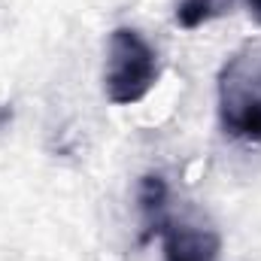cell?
Masks as SVG:
<instances>
[{"mask_svg": "<svg viewBox=\"0 0 261 261\" xmlns=\"http://www.w3.org/2000/svg\"><path fill=\"white\" fill-rule=\"evenodd\" d=\"M158 237H161L164 261H219L222 255L219 234L195 222H176L167 216Z\"/></svg>", "mask_w": 261, "mask_h": 261, "instance_id": "3957f363", "label": "cell"}, {"mask_svg": "<svg viewBox=\"0 0 261 261\" xmlns=\"http://www.w3.org/2000/svg\"><path fill=\"white\" fill-rule=\"evenodd\" d=\"M231 6V0H179L176 3V21L186 31H195L200 24L213 21L216 15H222Z\"/></svg>", "mask_w": 261, "mask_h": 261, "instance_id": "5b68a950", "label": "cell"}, {"mask_svg": "<svg viewBox=\"0 0 261 261\" xmlns=\"http://www.w3.org/2000/svg\"><path fill=\"white\" fill-rule=\"evenodd\" d=\"M246 6H249L252 18H255V21H261V0H246Z\"/></svg>", "mask_w": 261, "mask_h": 261, "instance_id": "8992f818", "label": "cell"}, {"mask_svg": "<svg viewBox=\"0 0 261 261\" xmlns=\"http://www.w3.org/2000/svg\"><path fill=\"white\" fill-rule=\"evenodd\" d=\"M158 82V55L134 28H116L107 46L103 91L113 103H140Z\"/></svg>", "mask_w": 261, "mask_h": 261, "instance_id": "7a4b0ae2", "label": "cell"}, {"mask_svg": "<svg viewBox=\"0 0 261 261\" xmlns=\"http://www.w3.org/2000/svg\"><path fill=\"white\" fill-rule=\"evenodd\" d=\"M219 122L228 137L261 143V52L246 46L234 52L216 79Z\"/></svg>", "mask_w": 261, "mask_h": 261, "instance_id": "6da1fadb", "label": "cell"}, {"mask_svg": "<svg viewBox=\"0 0 261 261\" xmlns=\"http://www.w3.org/2000/svg\"><path fill=\"white\" fill-rule=\"evenodd\" d=\"M167 179L161 173H146L137 186V213H140V243H149L167 222Z\"/></svg>", "mask_w": 261, "mask_h": 261, "instance_id": "277c9868", "label": "cell"}]
</instances>
